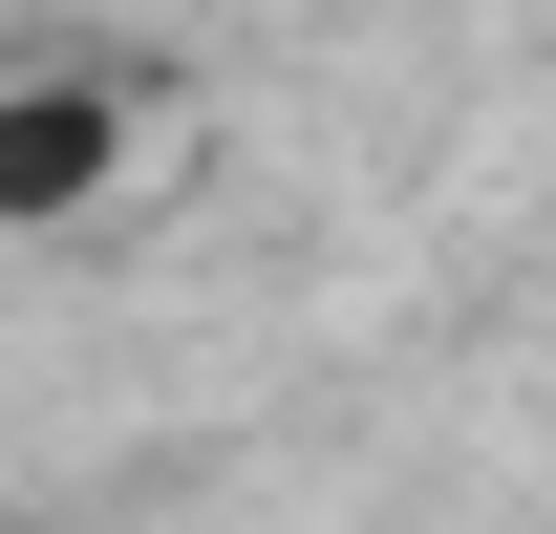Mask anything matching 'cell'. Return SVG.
I'll list each match as a JSON object with an SVG mask.
<instances>
[{"mask_svg":"<svg viewBox=\"0 0 556 534\" xmlns=\"http://www.w3.org/2000/svg\"><path fill=\"white\" fill-rule=\"evenodd\" d=\"M150 107L108 65H0V236H86V214L129 193Z\"/></svg>","mask_w":556,"mask_h":534,"instance_id":"cell-1","label":"cell"}]
</instances>
